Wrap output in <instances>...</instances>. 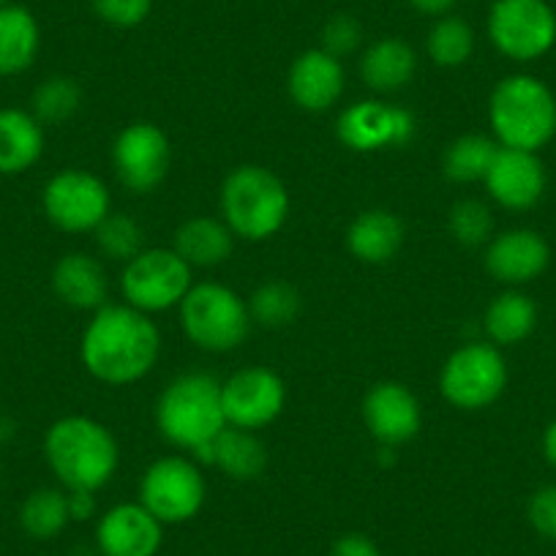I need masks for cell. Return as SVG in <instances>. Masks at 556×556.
Instances as JSON below:
<instances>
[{
  "label": "cell",
  "instance_id": "4fadbf2b",
  "mask_svg": "<svg viewBox=\"0 0 556 556\" xmlns=\"http://www.w3.org/2000/svg\"><path fill=\"white\" fill-rule=\"evenodd\" d=\"M222 404L227 426L260 431L285 412V379L265 366L240 368L222 382Z\"/></svg>",
  "mask_w": 556,
  "mask_h": 556
},
{
  "label": "cell",
  "instance_id": "f546056e",
  "mask_svg": "<svg viewBox=\"0 0 556 556\" xmlns=\"http://www.w3.org/2000/svg\"><path fill=\"white\" fill-rule=\"evenodd\" d=\"M245 303H249L251 323L270 330L292 325L303 308L301 292L292 285H287V281H278V278L256 287Z\"/></svg>",
  "mask_w": 556,
  "mask_h": 556
},
{
  "label": "cell",
  "instance_id": "f35d334b",
  "mask_svg": "<svg viewBox=\"0 0 556 556\" xmlns=\"http://www.w3.org/2000/svg\"><path fill=\"white\" fill-rule=\"evenodd\" d=\"M72 521H88L96 516V491H66Z\"/></svg>",
  "mask_w": 556,
  "mask_h": 556
},
{
  "label": "cell",
  "instance_id": "60d3db41",
  "mask_svg": "<svg viewBox=\"0 0 556 556\" xmlns=\"http://www.w3.org/2000/svg\"><path fill=\"white\" fill-rule=\"evenodd\" d=\"M543 453H545V458H548L551 467L556 469V420L548 426V429H545V434H543Z\"/></svg>",
  "mask_w": 556,
  "mask_h": 556
},
{
  "label": "cell",
  "instance_id": "b9f144b4",
  "mask_svg": "<svg viewBox=\"0 0 556 556\" xmlns=\"http://www.w3.org/2000/svg\"><path fill=\"white\" fill-rule=\"evenodd\" d=\"M3 7H9V0H0V9H3Z\"/></svg>",
  "mask_w": 556,
  "mask_h": 556
},
{
  "label": "cell",
  "instance_id": "ac0fdd59",
  "mask_svg": "<svg viewBox=\"0 0 556 556\" xmlns=\"http://www.w3.org/2000/svg\"><path fill=\"white\" fill-rule=\"evenodd\" d=\"M548 262V243L534 229H507L485 245V270L507 287H523L534 281L543 276Z\"/></svg>",
  "mask_w": 556,
  "mask_h": 556
},
{
  "label": "cell",
  "instance_id": "d6986e66",
  "mask_svg": "<svg viewBox=\"0 0 556 556\" xmlns=\"http://www.w3.org/2000/svg\"><path fill=\"white\" fill-rule=\"evenodd\" d=\"M344 66L323 47L306 50L290 66L287 90L290 99L306 112H328L344 96Z\"/></svg>",
  "mask_w": 556,
  "mask_h": 556
},
{
  "label": "cell",
  "instance_id": "f1b7e54d",
  "mask_svg": "<svg viewBox=\"0 0 556 556\" xmlns=\"http://www.w3.org/2000/svg\"><path fill=\"white\" fill-rule=\"evenodd\" d=\"M72 521L68 496L61 489H36L20 507V523L34 540H52Z\"/></svg>",
  "mask_w": 556,
  "mask_h": 556
},
{
  "label": "cell",
  "instance_id": "7a4b0ae2",
  "mask_svg": "<svg viewBox=\"0 0 556 556\" xmlns=\"http://www.w3.org/2000/svg\"><path fill=\"white\" fill-rule=\"evenodd\" d=\"M45 456L66 491H99L115 478L121 451L104 424L85 415H66L50 426Z\"/></svg>",
  "mask_w": 556,
  "mask_h": 556
},
{
  "label": "cell",
  "instance_id": "e575fe53",
  "mask_svg": "<svg viewBox=\"0 0 556 556\" xmlns=\"http://www.w3.org/2000/svg\"><path fill=\"white\" fill-rule=\"evenodd\" d=\"M96 17L112 28H137L153 12V0H90Z\"/></svg>",
  "mask_w": 556,
  "mask_h": 556
},
{
  "label": "cell",
  "instance_id": "7c38bea8",
  "mask_svg": "<svg viewBox=\"0 0 556 556\" xmlns=\"http://www.w3.org/2000/svg\"><path fill=\"white\" fill-rule=\"evenodd\" d=\"M112 167L131 194H151L167 180L173 146L156 123H128L112 142Z\"/></svg>",
  "mask_w": 556,
  "mask_h": 556
},
{
  "label": "cell",
  "instance_id": "4dcf8cb0",
  "mask_svg": "<svg viewBox=\"0 0 556 556\" xmlns=\"http://www.w3.org/2000/svg\"><path fill=\"white\" fill-rule=\"evenodd\" d=\"M429 58L440 68H458L472 58L475 52V30L472 25L456 14H445L434 23L426 39Z\"/></svg>",
  "mask_w": 556,
  "mask_h": 556
},
{
  "label": "cell",
  "instance_id": "52a82bcc",
  "mask_svg": "<svg viewBox=\"0 0 556 556\" xmlns=\"http://www.w3.org/2000/svg\"><path fill=\"white\" fill-rule=\"evenodd\" d=\"M507 388V363L500 346L472 341L453 352L440 374L442 399L464 412H478L496 404Z\"/></svg>",
  "mask_w": 556,
  "mask_h": 556
},
{
  "label": "cell",
  "instance_id": "8d00e7d4",
  "mask_svg": "<svg viewBox=\"0 0 556 556\" xmlns=\"http://www.w3.org/2000/svg\"><path fill=\"white\" fill-rule=\"evenodd\" d=\"M529 523L534 532L556 543V485H543L532 494L527 507Z\"/></svg>",
  "mask_w": 556,
  "mask_h": 556
},
{
  "label": "cell",
  "instance_id": "cb8c5ba5",
  "mask_svg": "<svg viewBox=\"0 0 556 556\" xmlns=\"http://www.w3.org/2000/svg\"><path fill=\"white\" fill-rule=\"evenodd\" d=\"M175 254L191 267H218L232 256L235 235L224 218L197 216L189 218L175 232Z\"/></svg>",
  "mask_w": 556,
  "mask_h": 556
},
{
  "label": "cell",
  "instance_id": "d590c367",
  "mask_svg": "<svg viewBox=\"0 0 556 556\" xmlns=\"http://www.w3.org/2000/svg\"><path fill=\"white\" fill-rule=\"evenodd\" d=\"M363 45V25L352 14H333L323 25V50L333 58H346Z\"/></svg>",
  "mask_w": 556,
  "mask_h": 556
},
{
  "label": "cell",
  "instance_id": "74e56055",
  "mask_svg": "<svg viewBox=\"0 0 556 556\" xmlns=\"http://www.w3.org/2000/svg\"><path fill=\"white\" fill-rule=\"evenodd\" d=\"M330 556H382V551H379V545L368 534L350 532L336 540Z\"/></svg>",
  "mask_w": 556,
  "mask_h": 556
},
{
  "label": "cell",
  "instance_id": "3957f363",
  "mask_svg": "<svg viewBox=\"0 0 556 556\" xmlns=\"http://www.w3.org/2000/svg\"><path fill=\"white\" fill-rule=\"evenodd\" d=\"M156 426L164 440L178 451L197 453L213 445L227 429L222 382L202 371L180 374L159 395Z\"/></svg>",
  "mask_w": 556,
  "mask_h": 556
},
{
  "label": "cell",
  "instance_id": "6da1fadb",
  "mask_svg": "<svg viewBox=\"0 0 556 556\" xmlns=\"http://www.w3.org/2000/svg\"><path fill=\"white\" fill-rule=\"evenodd\" d=\"M162 352V336L151 314L123 306H101L93 312L79 344L83 366L99 382L123 388L153 371Z\"/></svg>",
  "mask_w": 556,
  "mask_h": 556
},
{
  "label": "cell",
  "instance_id": "ab89813d",
  "mask_svg": "<svg viewBox=\"0 0 556 556\" xmlns=\"http://www.w3.org/2000/svg\"><path fill=\"white\" fill-rule=\"evenodd\" d=\"M415 12L429 14V17H445V14L453 12L458 0H406Z\"/></svg>",
  "mask_w": 556,
  "mask_h": 556
},
{
  "label": "cell",
  "instance_id": "5bb4252c",
  "mask_svg": "<svg viewBox=\"0 0 556 556\" xmlns=\"http://www.w3.org/2000/svg\"><path fill=\"white\" fill-rule=\"evenodd\" d=\"M336 137L355 153H377L406 146L415 137V117L404 106L368 99L346 106L336 121Z\"/></svg>",
  "mask_w": 556,
  "mask_h": 556
},
{
  "label": "cell",
  "instance_id": "8992f818",
  "mask_svg": "<svg viewBox=\"0 0 556 556\" xmlns=\"http://www.w3.org/2000/svg\"><path fill=\"white\" fill-rule=\"evenodd\" d=\"M180 328L186 339L205 352H232L249 339L251 314L249 303L229 287L216 281H202L180 301Z\"/></svg>",
  "mask_w": 556,
  "mask_h": 556
},
{
  "label": "cell",
  "instance_id": "ffe728a7",
  "mask_svg": "<svg viewBox=\"0 0 556 556\" xmlns=\"http://www.w3.org/2000/svg\"><path fill=\"white\" fill-rule=\"evenodd\" d=\"M52 290L68 308L99 312L101 306H106L110 281H106V270L99 256L72 251L52 267Z\"/></svg>",
  "mask_w": 556,
  "mask_h": 556
},
{
  "label": "cell",
  "instance_id": "9c48e42d",
  "mask_svg": "<svg viewBox=\"0 0 556 556\" xmlns=\"http://www.w3.org/2000/svg\"><path fill=\"white\" fill-rule=\"evenodd\" d=\"M489 39L505 58L529 63L556 45V12L548 0H494Z\"/></svg>",
  "mask_w": 556,
  "mask_h": 556
},
{
  "label": "cell",
  "instance_id": "603a6c76",
  "mask_svg": "<svg viewBox=\"0 0 556 556\" xmlns=\"http://www.w3.org/2000/svg\"><path fill=\"white\" fill-rule=\"evenodd\" d=\"M417 72V55L409 41L399 36L377 39L361 58V77L377 93H395L406 88Z\"/></svg>",
  "mask_w": 556,
  "mask_h": 556
},
{
  "label": "cell",
  "instance_id": "4316f807",
  "mask_svg": "<svg viewBox=\"0 0 556 556\" xmlns=\"http://www.w3.org/2000/svg\"><path fill=\"white\" fill-rule=\"evenodd\" d=\"M213 464L227 478L245 483V480H256L265 472L267 447L254 431L227 426L213 442Z\"/></svg>",
  "mask_w": 556,
  "mask_h": 556
},
{
  "label": "cell",
  "instance_id": "484cf974",
  "mask_svg": "<svg viewBox=\"0 0 556 556\" xmlns=\"http://www.w3.org/2000/svg\"><path fill=\"white\" fill-rule=\"evenodd\" d=\"M538 325V306L529 295L518 290H507L489 303L483 317L485 336L494 346L521 344L532 336Z\"/></svg>",
  "mask_w": 556,
  "mask_h": 556
},
{
  "label": "cell",
  "instance_id": "277c9868",
  "mask_svg": "<svg viewBox=\"0 0 556 556\" xmlns=\"http://www.w3.org/2000/svg\"><path fill=\"white\" fill-rule=\"evenodd\" d=\"M489 123L502 148L538 153L556 134L554 93L532 74H510L491 90Z\"/></svg>",
  "mask_w": 556,
  "mask_h": 556
},
{
  "label": "cell",
  "instance_id": "2e32d148",
  "mask_svg": "<svg viewBox=\"0 0 556 556\" xmlns=\"http://www.w3.org/2000/svg\"><path fill=\"white\" fill-rule=\"evenodd\" d=\"M164 523L142 502L110 507L96 523V545L104 556H156Z\"/></svg>",
  "mask_w": 556,
  "mask_h": 556
},
{
  "label": "cell",
  "instance_id": "d4e9b609",
  "mask_svg": "<svg viewBox=\"0 0 556 556\" xmlns=\"http://www.w3.org/2000/svg\"><path fill=\"white\" fill-rule=\"evenodd\" d=\"M41 47V30L25 7L0 9V77H14L34 66Z\"/></svg>",
  "mask_w": 556,
  "mask_h": 556
},
{
  "label": "cell",
  "instance_id": "5b68a950",
  "mask_svg": "<svg viewBox=\"0 0 556 556\" xmlns=\"http://www.w3.org/2000/svg\"><path fill=\"white\" fill-rule=\"evenodd\" d=\"M222 213L235 238L262 243L281 232L290 218V191L273 169L243 164L224 180Z\"/></svg>",
  "mask_w": 556,
  "mask_h": 556
},
{
  "label": "cell",
  "instance_id": "ba28073f",
  "mask_svg": "<svg viewBox=\"0 0 556 556\" xmlns=\"http://www.w3.org/2000/svg\"><path fill=\"white\" fill-rule=\"evenodd\" d=\"M191 265H186L175 249H146L126 262L121 276V292L131 308L142 314H159L180 306L189 290Z\"/></svg>",
  "mask_w": 556,
  "mask_h": 556
},
{
  "label": "cell",
  "instance_id": "e0dca14e",
  "mask_svg": "<svg viewBox=\"0 0 556 556\" xmlns=\"http://www.w3.org/2000/svg\"><path fill=\"white\" fill-rule=\"evenodd\" d=\"M483 184L496 205L507 211H529L545 194V167L538 153L500 146Z\"/></svg>",
  "mask_w": 556,
  "mask_h": 556
},
{
  "label": "cell",
  "instance_id": "d6a6232c",
  "mask_svg": "<svg viewBox=\"0 0 556 556\" xmlns=\"http://www.w3.org/2000/svg\"><path fill=\"white\" fill-rule=\"evenodd\" d=\"M83 106V88L72 77H50L34 90V115L36 121L63 123Z\"/></svg>",
  "mask_w": 556,
  "mask_h": 556
},
{
  "label": "cell",
  "instance_id": "83f0119b",
  "mask_svg": "<svg viewBox=\"0 0 556 556\" xmlns=\"http://www.w3.org/2000/svg\"><path fill=\"white\" fill-rule=\"evenodd\" d=\"M496 151H500L496 139L485 134H464L453 139L442 153V173L453 184H478L489 175Z\"/></svg>",
  "mask_w": 556,
  "mask_h": 556
},
{
  "label": "cell",
  "instance_id": "9a60e30c",
  "mask_svg": "<svg viewBox=\"0 0 556 556\" xmlns=\"http://www.w3.org/2000/svg\"><path fill=\"white\" fill-rule=\"evenodd\" d=\"M363 420L371 437L382 445L395 447L415 440L424 426L420 401L406 384L377 382L363 399Z\"/></svg>",
  "mask_w": 556,
  "mask_h": 556
},
{
  "label": "cell",
  "instance_id": "836d02e7",
  "mask_svg": "<svg viewBox=\"0 0 556 556\" xmlns=\"http://www.w3.org/2000/svg\"><path fill=\"white\" fill-rule=\"evenodd\" d=\"M447 229L467 249L489 245V240L494 238L491 207L480 200H458L447 213Z\"/></svg>",
  "mask_w": 556,
  "mask_h": 556
},
{
  "label": "cell",
  "instance_id": "8fae6325",
  "mask_svg": "<svg viewBox=\"0 0 556 556\" xmlns=\"http://www.w3.org/2000/svg\"><path fill=\"white\" fill-rule=\"evenodd\" d=\"M41 207L55 229L83 235L93 232L110 216L112 200L99 175L88 169H63L47 180Z\"/></svg>",
  "mask_w": 556,
  "mask_h": 556
},
{
  "label": "cell",
  "instance_id": "30bf717a",
  "mask_svg": "<svg viewBox=\"0 0 556 556\" xmlns=\"http://www.w3.org/2000/svg\"><path fill=\"white\" fill-rule=\"evenodd\" d=\"M205 478L194 458L164 456L139 480V502L164 523H186L205 505Z\"/></svg>",
  "mask_w": 556,
  "mask_h": 556
},
{
  "label": "cell",
  "instance_id": "1f68e13d",
  "mask_svg": "<svg viewBox=\"0 0 556 556\" xmlns=\"http://www.w3.org/2000/svg\"><path fill=\"white\" fill-rule=\"evenodd\" d=\"M93 238L99 254L112 262H131L139 251H146V232L126 213H110L93 229Z\"/></svg>",
  "mask_w": 556,
  "mask_h": 556
},
{
  "label": "cell",
  "instance_id": "44dd1931",
  "mask_svg": "<svg viewBox=\"0 0 556 556\" xmlns=\"http://www.w3.org/2000/svg\"><path fill=\"white\" fill-rule=\"evenodd\" d=\"M401 245H404V222L382 207L363 211L346 229V249L366 265L390 262Z\"/></svg>",
  "mask_w": 556,
  "mask_h": 556
},
{
  "label": "cell",
  "instance_id": "7402d4cb",
  "mask_svg": "<svg viewBox=\"0 0 556 556\" xmlns=\"http://www.w3.org/2000/svg\"><path fill=\"white\" fill-rule=\"evenodd\" d=\"M45 153V126L34 112L0 110V175H23Z\"/></svg>",
  "mask_w": 556,
  "mask_h": 556
}]
</instances>
